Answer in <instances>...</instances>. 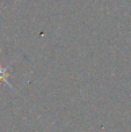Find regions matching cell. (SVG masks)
<instances>
[{"mask_svg": "<svg viewBox=\"0 0 131 132\" xmlns=\"http://www.w3.org/2000/svg\"><path fill=\"white\" fill-rule=\"evenodd\" d=\"M8 74H9V71H8V67L4 68V67H0V84H7L8 86H12V84L8 81Z\"/></svg>", "mask_w": 131, "mask_h": 132, "instance_id": "1", "label": "cell"}]
</instances>
